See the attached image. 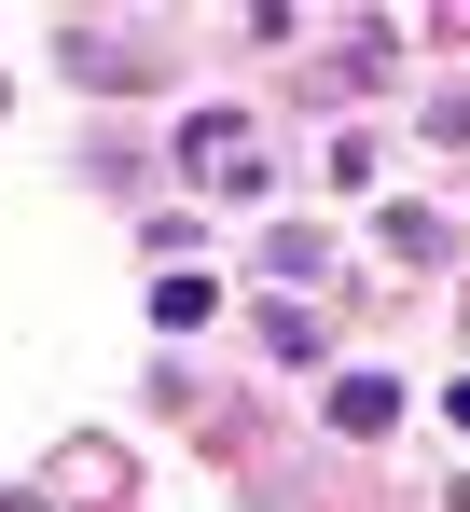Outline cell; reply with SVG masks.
Returning <instances> with one entry per match:
<instances>
[{
    "label": "cell",
    "instance_id": "cell-1",
    "mask_svg": "<svg viewBox=\"0 0 470 512\" xmlns=\"http://www.w3.org/2000/svg\"><path fill=\"white\" fill-rule=\"evenodd\" d=\"M180 167L208 180V194H263V125L249 111H194L180 125Z\"/></svg>",
    "mask_w": 470,
    "mask_h": 512
},
{
    "label": "cell",
    "instance_id": "cell-2",
    "mask_svg": "<svg viewBox=\"0 0 470 512\" xmlns=\"http://www.w3.org/2000/svg\"><path fill=\"white\" fill-rule=\"evenodd\" d=\"M332 429H360V443H374V429H388V374H346V388H332Z\"/></svg>",
    "mask_w": 470,
    "mask_h": 512
}]
</instances>
